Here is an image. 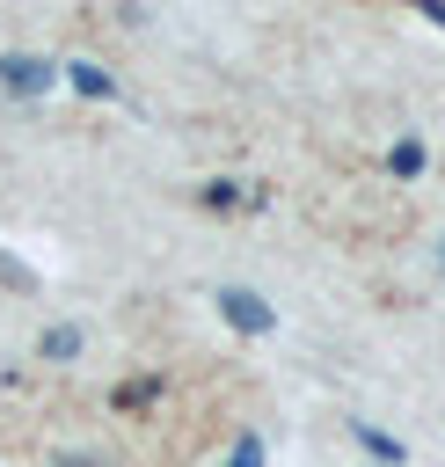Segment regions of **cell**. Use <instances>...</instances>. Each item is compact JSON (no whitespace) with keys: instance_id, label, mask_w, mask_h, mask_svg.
Returning a JSON list of instances; mask_svg holds the SVG:
<instances>
[{"instance_id":"1","label":"cell","mask_w":445,"mask_h":467,"mask_svg":"<svg viewBox=\"0 0 445 467\" xmlns=\"http://www.w3.org/2000/svg\"><path fill=\"white\" fill-rule=\"evenodd\" d=\"M219 314H226L241 336H270V328H277V314H270V306H263L248 285H226V292H219Z\"/></svg>"},{"instance_id":"2","label":"cell","mask_w":445,"mask_h":467,"mask_svg":"<svg viewBox=\"0 0 445 467\" xmlns=\"http://www.w3.org/2000/svg\"><path fill=\"white\" fill-rule=\"evenodd\" d=\"M0 88H15V95H44V88H51V66L29 58V51H7V58H0Z\"/></svg>"},{"instance_id":"3","label":"cell","mask_w":445,"mask_h":467,"mask_svg":"<svg viewBox=\"0 0 445 467\" xmlns=\"http://www.w3.org/2000/svg\"><path fill=\"white\" fill-rule=\"evenodd\" d=\"M66 80H73L80 95H95V102H109V95H117V80H109L102 66H88V58H80V66H66Z\"/></svg>"},{"instance_id":"4","label":"cell","mask_w":445,"mask_h":467,"mask_svg":"<svg viewBox=\"0 0 445 467\" xmlns=\"http://www.w3.org/2000/svg\"><path fill=\"white\" fill-rule=\"evenodd\" d=\"M44 358H51V365L80 358V328H73V321H51V328H44Z\"/></svg>"},{"instance_id":"5","label":"cell","mask_w":445,"mask_h":467,"mask_svg":"<svg viewBox=\"0 0 445 467\" xmlns=\"http://www.w3.org/2000/svg\"><path fill=\"white\" fill-rule=\"evenodd\" d=\"M416 168H423V146L401 139V146H394V175H416Z\"/></svg>"},{"instance_id":"6","label":"cell","mask_w":445,"mask_h":467,"mask_svg":"<svg viewBox=\"0 0 445 467\" xmlns=\"http://www.w3.org/2000/svg\"><path fill=\"white\" fill-rule=\"evenodd\" d=\"M226 467H263V438H233V460Z\"/></svg>"},{"instance_id":"7","label":"cell","mask_w":445,"mask_h":467,"mask_svg":"<svg viewBox=\"0 0 445 467\" xmlns=\"http://www.w3.org/2000/svg\"><path fill=\"white\" fill-rule=\"evenodd\" d=\"M357 438H365V445H372V452H379V460H401V445H394V438H379V431H372V423H357Z\"/></svg>"},{"instance_id":"8","label":"cell","mask_w":445,"mask_h":467,"mask_svg":"<svg viewBox=\"0 0 445 467\" xmlns=\"http://www.w3.org/2000/svg\"><path fill=\"white\" fill-rule=\"evenodd\" d=\"M51 467H109V460H88V452H66V460H51Z\"/></svg>"}]
</instances>
